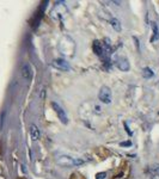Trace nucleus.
<instances>
[{"label": "nucleus", "mask_w": 159, "mask_h": 179, "mask_svg": "<svg viewBox=\"0 0 159 179\" xmlns=\"http://www.w3.org/2000/svg\"><path fill=\"white\" fill-rule=\"evenodd\" d=\"M59 51L65 56H68V57L74 56V51H75L74 41L69 38L68 36H65L59 43Z\"/></svg>", "instance_id": "nucleus-1"}, {"label": "nucleus", "mask_w": 159, "mask_h": 179, "mask_svg": "<svg viewBox=\"0 0 159 179\" xmlns=\"http://www.w3.org/2000/svg\"><path fill=\"white\" fill-rule=\"evenodd\" d=\"M56 162H57V165L61 167L69 168L73 166L83 165V164H85V160L80 159V158H72L69 155H60L59 158H56Z\"/></svg>", "instance_id": "nucleus-2"}, {"label": "nucleus", "mask_w": 159, "mask_h": 179, "mask_svg": "<svg viewBox=\"0 0 159 179\" xmlns=\"http://www.w3.org/2000/svg\"><path fill=\"white\" fill-rule=\"evenodd\" d=\"M67 13H68V10H67L66 5H65V3L57 1L54 5L52 12H50V16H52V18H54V19H62Z\"/></svg>", "instance_id": "nucleus-3"}, {"label": "nucleus", "mask_w": 159, "mask_h": 179, "mask_svg": "<svg viewBox=\"0 0 159 179\" xmlns=\"http://www.w3.org/2000/svg\"><path fill=\"white\" fill-rule=\"evenodd\" d=\"M98 99L103 104H110L111 103V90L108 86H102L98 93Z\"/></svg>", "instance_id": "nucleus-4"}, {"label": "nucleus", "mask_w": 159, "mask_h": 179, "mask_svg": "<svg viewBox=\"0 0 159 179\" xmlns=\"http://www.w3.org/2000/svg\"><path fill=\"white\" fill-rule=\"evenodd\" d=\"M52 106H53V109H54V111L56 112V115H57V117H59L60 121H61L63 124H67V123H68V117H67L66 112H65V110H63L56 102H53V103H52Z\"/></svg>", "instance_id": "nucleus-5"}, {"label": "nucleus", "mask_w": 159, "mask_h": 179, "mask_svg": "<svg viewBox=\"0 0 159 179\" xmlns=\"http://www.w3.org/2000/svg\"><path fill=\"white\" fill-rule=\"evenodd\" d=\"M52 66L55 67L56 69H60V71H63V72L71 69L69 63L65 59H55V60H53V61H52Z\"/></svg>", "instance_id": "nucleus-6"}, {"label": "nucleus", "mask_w": 159, "mask_h": 179, "mask_svg": "<svg viewBox=\"0 0 159 179\" xmlns=\"http://www.w3.org/2000/svg\"><path fill=\"white\" fill-rule=\"evenodd\" d=\"M22 77H23L26 81H30L32 79V69L29 63H24L22 66Z\"/></svg>", "instance_id": "nucleus-7"}, {"label": "nucleus", "mask_w": 159, "mask_h": 179, "mask_svg": "<svg viewBox=\"0 0 159 179\" xmlns=\"http://www.w3.org/2000/svg\"><path fill=\"white\" fill-rule=\"evenodd\" d=\"M30 136H31L32 141H38L40 140V130H38L36 124L30 125Z\"/></svg>", "instance_id": "nucleus-8"}, {"label": "nucleus", "mask_w": 159, "mask_h": 179, "mask_svg": "<svg viewBox=\"0 0 159 179\" xmlns=\"http://www.w3.org/2000/svg\"><path fill=\"white\" fill-rule=\"evenodd\" d=\"M117 67H119L122 72H128L129 71V62L127 61L126 59L120 60V61L117 62Z\"/></svg>", "instance_id": "nucleus-9"}, {"label": "nucleus", "mask_w": 159, "mask_h": 179, "mask_svg": "<svg viewBox=\"0 0 159 179\" xmlns=\"http://www.w3.org/2000/svg\"><path fill=\"white\" fill-rule=\"evenodd\" d=\"M154 75V72L150 68V67H145V68L142 69V77L145 78V79H151V78H153Z\"/></svg>", "instance_id": "nucleus-10"}, {"label": "nucleus", "mask_w": 159, "mask_h": 179, "mask_svg": "<svg viewBox=\"0 0 159 179\" xmlns=\"http://www.w3.org/2000/svg\"><path fill=\"white\" fill-rule=\"evenodd\" d=\"M110 24H111V26H113V29L115 30V31H121V29H122V26H121V23H120V20L119 19H116V18H111L110 19Z\"/></svg>", "instance_id": "nucleus-11"}, {"label": "nucleus", "mask_w": 159, "mask_h": 179, "mask_svg": "<svg viewBox=\"0 0 159 179\" xmlns=\"http://www.w3.org/2000/svg\"><path fill=\"white\" fill-rule=\"evenodd\" d=\"M151 25H152V29H153V37H152V42H154L156 40H158L159 38V31H158V28H157V24L154 23V22H152L151 23Z\"/></svg>", "instance_id": "nucleus-12"}, {"label": "nucleus", "mask_w": 159, "mask_h": 179, "mask_svg": "<svg viewBox=\"0 0 159 179\" xmlns=\"http://www.w3.org/2000/svg\"><path fill=\"white\" fill-rule=\"evenodd\" d=\"M105 176H106L105 172H103V173H98V174H97V179H104Z\"/></svg>", "instance_id": "nucleus-13"}, {"label": "nucleus", "mask_w": 159, "mask_h": 179, "mask_svg": "<svg viewBox=\"0 0 159 179\" xmlns=\"http://www.w3.org/2000/svg\"><path fill=\"white\" fill-rule=\"evenodd\" d=\"M122 146H132V142L129 141V142H123V143H121Z\"/></svg>", "instance_id": "nucleus-14"}]
</instances>
